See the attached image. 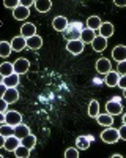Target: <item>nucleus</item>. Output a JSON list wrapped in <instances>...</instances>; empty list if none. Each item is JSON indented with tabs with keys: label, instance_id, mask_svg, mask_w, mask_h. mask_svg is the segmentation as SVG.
Segmentation results:
<instances>
[{
	"label": "nucleus",
	"instance_id": "obj_3",
	"mask_svg": "<svg viewBox=\"0 0 126 158\" xmlns=\"http://www.w3.org/2000/svg\"><path fill=\"white\" fill-rule=\"evenodd\" d=\"M84 48H85V44L81 41V40H76V41H68V44H66V51L69 52V54H73V56L82 54Z\"/></svg>",
	"mask_w": 126,
	"mask_h": 158
},
{
	"label": "nucleus",
	"instance_id": "obj_33",
	"mask_svg": "<svg viewBox=\"0 0 126 158\" xmlns=\"http://www.w3.org/2000/svg\"><path fill=\"white\" fill-rule=\"evenodd\" d=\"M19 3H21V2H18V0H5V2H3L5 8H13V10H14Z\"/></svg>",
	"mask_w": 126,
	"mask_h": 158
},
{
	"label": "nucleus",
	"instance_id": "obj_28",
	"mask_svg": "<svg viewBox=\"0 0 126 158\" xmlns=\"http://www.w3.org/2000/svg\"><path fill=\"white\" fill-rule=\"evenodd\" d=\"M88 115L93 118H96L99 115V103L96 100H92L90 104H88Z\"/></svg>",
	"mask_w": 126,
	"mask_h": 158
},
{
	"label": "nucleus",
	"instance_id": "obj_14",
	"mask_svg": "<svg viewBox=\"0 0 126 158\" xmlns=\"http://www.w3.org/2000/svg\"><path fill=\"white\" fill-rule=\"evenodd\" d=\"M113 24L112 22H103L101 24V27H99V36H103V38H110L113 35Z\"/></svg>",
	"mask_w": 126,
	"mask_h": 158
},
{
	"label": "nucleus",
	"instance_id": "obj_4",
	"mask_svg": "<svg viewBox=\"0 0 126 158\" xmlns=\"http://www.w3.org/2000/svg\"><path fill=\"white\" fill-rule=\"evenodd\" d=\"M106 111H107V114H110V115H120L121 112H123V106L120 104V101L118 100H110V101H107V104H106Z\"/></svg>",
	"mask_w": 126,
	"mask_h": 158
},
{
	"label": "nucleus",
	"instance_id": "obj_32",
	"mask_svg": "<svg viewBox=\"0 0 126 158\" xmlns=\"http://www.w3.org/2000/svg\"><path fill=\"white\" fill-rule=\"evenodd\" d=\"M65 158H77L79 156V150L76 149V147H69L65 150V155H63Z\"/></svg>",
	"mask_w": 126,
	"mask_h": 158
},
{
	"label": "nucleus",
	"instance_id": "obj_39",
	"mask_svg": "<svg viewBox=\"0 0 126 158\" xmlns=\"http://www.w3.org/2000/svg\"><path fill=\"white\" fill-rule=\"evenodd\" d=\"M113 5L118 8H123V6H126V0H113Z\"/></svg>",
	"mask_w": 126,
	"mask_h": 158
},
{
	"label": "nucleus",
	"instance_id": "obj_11",
	"mask_svg": "<svg viewBox=\"0 0 126 158\" xmlns=\"http://www.w3.org/2000/svg\"><path fill=\"white\" fill-rule=\"evenodd\" d=\"M69 25V22H68V19L65 18V16H57V18H54V21H52V27L57 30V32H65L66 30V27Z\"/></svg>",
	"mask_w": 126,
	"mask_h": 158
},
{
	"label": "nucleus",
	"instance_id": "obj_8",
	"mask_svg": "<svg viewBox=\"0 0 126 158\" xmlns=\"http://www.w3.org/2000/svg\"><path fill=\"white\" fill-rule=\"evenodd\" d=\"M112 59L115 62H124L126 60V46L124 44H118L112 49Z\"/></svg>",
	"mask_w": 126,
	"mask_h": 158
},
{
	"label": "nucleus",
	"instance_id": "obj_20",
	"mask_svg": "<svg viewBox=\"0 0 126 158\" xmlns=\"http://www.w3.org/2000/svg\"><path fill=\"white\" fill-rule=\"evenodd\" d=\"M35 8H36L38 13H47L50 8H52V2H50V0H36Z\"/></svg>",
	"mask_w": 126,
	"mask_h": 158
},
{
	"label": "nucleus",
	"instance_id": "obj_42",
	"mask_svg": "<svg viewBox=\"0 0 126 158\" xmlns=\"http://www.w3.org/2000/svg\"><path fill=\"white\" fill-rule=\"evenodd\" d=\"M0 123H5V112H0Z\"/></svg>",
	"mask_w": 126,
	"mask_h": 158
},
{
	"label": "nucleus",
	"instance_id": "obj_24",
	"mask_svg": "<svg viewBox=\"0 0 126 158\" xmlns=\"http://www.w3.org/2000/svg\"><path fill=\"white\" fill-rule=\"evenodd\" d=\"M96 120H98L99 125H103V127H112V123H113V115H110V114H99V115L96 117Z\"/></svg>",
	"mask_w": 126,
	"mask_h": 158
},
{
	"label": "nucleus",
	"instance_id": "obj_35",
	"mask_svg": "<svg viewBox=\"0 0 126 158\" xmlns=\"http://www.w3.org/2000/svg\"><path fill=\"white\" fill-rule=\"evenodd\" d=\"M118 87H120L121 90H124V89H126V74L120 76V79H118Z\"/></svg>",
	"mask_w": 126,
	"mask_h": 158
},
{
	"label": "nucleus",
	"instance_id": "obj_5",
	"mask_svg": "<svg viewBox=\"0 0 126 158\" xmlns=\"http://www.w3.org/2000/svg\"><path fill=\"white\" fill-rule=\"evenodd\" d=\"M5 122L8 125H11V127H16V125L22 123V115L18 111H8L5 114Z\"/></svg>",
	"mask_w": 126,
	"mask_h": 158
},
{
	"label": "nucleus",
	"instance_id": "obj_37",
	"mask_svg": "<svg viewBox=\"0 0 126 158\" xmlns=\"http://www.w3.org/2000/svg\"><path fill=\"white\" fill-rule=\"evenodd\" d=\"M8 108V103L3 100V98H0V112H5Z\"/></svg>",
	"mask_w": 126,
	"mask_h": 158
},
{
	"label": "nucleus",
	"instance_id": "obj_25",
	"mask_svg": "<svg viewBox=\"0 0 126 158\" xmlns=\"http://www.w3.org/2000/svg\"><path fill=\"white\" fill-rule=\"evenodd\" d=\"M21 144H22V146H25V147H27V149H33L35 146H36V136L35 135H27V136H25V138H22L21 139Z\"/></svg>",
	"mask_w": 126,
	"mask_h": 158
},
{
	"label": "nucleus",
	"instance_id": "obj_36",
	"mask_svg": "<svg viewBox=\"0 0 126 158\" xmlns=\"http://www.w3.org/2000/svg\"><path fill=\"white\" fill-rule=\"evenodd\" d=\"M118 135H120V139L126 141V125H121L118 128Z\"/></svg>",
	"mask_w": 126,
	"mask_h": 158
},
{
	"label": "nucleus",
	"instance_id": "obj_10",
	"mask_svg": "<svg viewBox=\"0 0 126 158\" xmlns=\"http://www.w3.org/2000/svg\"><path fill=\"white\" fill-rule=\"evenodd\" d=\"M25 46H27L29 49H32V51H38L43 46V38L40 35H33V36L25 40Z\"/></svg>",
	"mask_w": 126,
	"mask_h": 158
},
{
	"label": "nucleus",
	"instance_id": "obj_7",
	"mask_svg": "<svg viewBox=\"0 0 126 158\" xmlns=\"http://www.w3.org/2000/svg\"><path fill=\"white\" fill-rule=\"evenodd\" d=\"M112 70V63L109 59H104V57H101L96 60V71L99 74H107L109 71Z\"/></svg>",
	"mask_w": 126,
	"mask_h": 158
},
{
	"label": "nucleus",
	"instance_id": "obj_2",
	"mask_svg": "<svg viewBox=\"0 0 126 158\" xmlns=\"http://www.w3.org/2000/svg\"><path fill=\"white\" fill-rule=\"evenodd\" d=\"M30 68V62L24 57H19L14 63H13V70H14L16 74H25Z\"/></svg>",
	"mask_w": 126,
	"mask_h": 158
},
{
	"label": "nucleus",
	"instance_id": "obj_26",
	"mask_svg": "<svg viewBox=\"0 0 126 158\" xmlns=\"http://www.w3.org/2000/svg\"><path fill=\"white\" fill-rule=\"evenodd\" d=\"M13 73H14V70H13V63L3 62L2 65H0V76L2 77H6V76H10Z\"/></svg>",
	"mask_w": 126,
	"mask_h": 158
},
{
	"label": "nucleus",
	"instance_id": "obj_6",
	"mask_svg": "<svg viewBox=\"0 0 126 158\" xmlns=\"http://www.w3.org/2000/svg\"><path fill=\"white\" fill-rule=\"evenodd\" d=\"M13 16H14L16 21H25L30 16V8H25L24 5H18L14 10H13Z\"/></svg>",
	"mask_w": 126,
	"mask_h": 158
},
{
	"label": "nucleus",
	"instance_id": "obj_38",
	"mask_svg": "<svg viewBox=\"0 0 126 158\" xmlns=\"http://www.w3.org/2000/svg\"><path fill=\"white\" fill-rule=\"evenodd\" d=\"M21 5H24L25 8H30L32 5H35L33 0H21Z\"/></svg>",
	"mask_w": 126,
	"mask_h": 158
},
{
	"label": "nucleus",
	"instance_id": "obj_15",
	"mask_svg": "<svg viewBox=\"0 0 126 158\" xmlns=\"http://www.w3.org/2000/svg\"><path fill=\"white\" fill-rule=\"evenodd\" d=\"M3 100L8 103V104H13V103H16L19 100V92L14 89V87H10L6 89L5 92V95H3Z\"/></svg>",
	"mask_w": 126,
	"mask_h": 158
},
{
	"label": "nucleus",
	"instance_id": "obj_13",
	"mask_svg": "<svg viewBox=\"0 0 126 158\" xmlns=\"http://www.w3.org/2000/svg\"><path fill=\"white\" fill-rule=\"evenodd\" d=\"M36 35V25L32 24V22H25L22 27H21V36H24L25 40Z\"/></svg>",
	"mask_w": 126,
	"mask_h": 158
},
{
	"label": "nucleus",
	"instance_id": "obj_9",
	"mask_svg": "<svg viewBox=\"0 0 126 158\" xmlns=\"http://www.w3.org/2000/svg\"><path fill=\"white\" fill-rule=\"evenodd\" d=\"M19 146H21V139L16 138L14 135L5 138V146H3V149H5L6 152H14Z\"/></svg>",
	"mask_w": 126,
	"mask_h": 158
},
{
	"label": "nucleus",
	"instance_id": "obj_22",
	"mask_svg": "<svg viewBox=\"0 0 126 158\" xmlns=\"http://www.w3.org/2000/svg\"><path fill=\"white\" fill-rule=\"evenodd\" d=\"M25 48V38L24 36H14L13 38V41H11V49L13 51H16V52H21L22 49Z\"/></svg>",
	"mask_w": 126,
	"mask_h": 158
},
{
	"label": "nucleus",
	"instance_id": "obj_27",
	"mask_svg": "<svg viewBox=\"0 0 126 158\" xmlns=\"http://www.w3.org/2000/svg\"><path fill=\"white\" fill-rule=\"evenodd\" d=\"M11 52H13V49H11V43L10 41H0V57L6 59Z\"/></svg>",
	"mask_w": 126,
	"mask_h": 158
},
{
	"label": "nucleus",
	"instance_id": "obj_1",
	"mask_svg": "<svg viewBox=\"0 0 126 158\" xmlns=\"http://www.w3.org/2000/svg\"><path fill=\"white\" fill-rule=\"evenodd\" d=\"M101 139L106 144H115L120 139L118 135V128H113V127H106V130L101 131Z\"/></svg>",
	"mask_w": 126,
	"mask_h": 158
},
{
	"label": "nucleus",
	"instance_id": "obj_23",
	"mask_svg": "<svg viewBox=\"0 0 126 158\" xmlns=\"http://www.w3.org/2000/svg\"><path fill=\"white\" fill-rule=\"evenodd\" d=\"M101 18L99 16H90L87 19V29H90V30H99V27H101Z\"/></svg>",
	"mask_w": 126,
	"mask_h": 158
},
{
	"label": "nucleus",
	"instance_id": "obj_12",
	"mask_svg": "<svg viewBox=\"0 0 126 158\" xmlns=\"http://www.w3.org/2000/svg\"><path fill=\"white\" fill-rule=\"evenodd\" d=\"M63 36H65L68 41H76V40H81V30L76 27V25H73V27H66V30L63 32Z\"/></svg>",
	"mask_w": 126,
	"mask_h": 158
},
{
	"label": "nucleus",
	"instance_id": "obj_41",
	"mask_svg": "<svg viewBox=\"0 0 126 158\" xmlns=\"http://www.w3.org/2000/svg\"><path fill=\"white\" fill-rule=\"evenodd\" d=\"M5 146V136H2V135H0V149H2Z\"/></svg>",
	"mask_w": 126,
	"mask_h": 158
},
{
	"label": "nucleus",
	"instance_id": "obj_18",
	"mask_svg": "<svg viewBox=\"0 0 126 158\" xmlns=\"http://www.w3.org/2000/svg\"><path fill=\"white\" fill-rule=\"evenodd\" d=\"M95 38H96L95 30H90V29H84V30H81V41H82L84 44H88V43L92 44V41H93Z\"/></svg>",
	"mask_w": 126,
	"mask_h": 158
},
{
	"label": "nucleus",
	"instance_id": "obj_46",
	"mask_svg": "<svg viewBox=\"0 0 126 158\" xmlns=\"http://www.w3.org/2000/svg\"><path fill=\"white\" fill-rule=\"evenodd\" d=\"M0 158H3V155H0Z\"/></svg>",
	"mask_w": 126,
	"mask_h": 158
},
{
	"label": "nucleus",
	"instance_id": "obj_40",
	"mask_svg": "<svg viewBox=\"0 0 126 158\" xmlns=\"http://www.w3.org/2000/svg\"><path fill=\"white\" fill-rule=\"evenodd\" d=\"M6 85L5 84H0V98H3V95H5V92H6Z\"/></svg>",
	"mask_w": 126,
	"mask_h": 158
},
{
	"label": "nucleus",
	"instance_id": "obj_17",
	"mask_svg": "<svg viewBox=\"0 0 126 158\" xmlns=\"http://www.w3.org/2000/svg\"><path fill=\"white\" fill-rule=\"evenodd\" d=\"M118 79H120V74H118L117 71H112V70H110V71L106 74L104 82H106L107 87H117V85H118Z\"/></svg>",
	"mask_w": 126,
	"mask_h": 158
},
{
	"label": "nucleus",
	"instance_id": "obj_34",
	"mask_svg": "<svg viewBox=\"0 0 126 158\" xmlns=\"http://www.w3.org/2000/svg\"><path fill=\"white\" fill-rule=\"evenodd\" d=\"M117 73H118L120 76L126 74V60H124V62H120V63H118V67H117Z\"/></svg>",
	"mask_w": 126,
	"mask_h": 158
},
{
	"label": "nucleus",
	"instance_id": "obj_19",
	"mask_svg": "<svg viewBox=\"0 0 126 158\" xmlns=\"http://www.w3.org/2000/svg\"><path fill=\"white\" fill-rule=\"evenodd\" d=\"M2 84H5L8 89H10V87H14V89H16V87L19 85V74L13 73V74L3 77V79H2Z\"/></svg>",
	"mask_w": 126,
	"mask_h": 158
},
{
	"label": "nucleus",
	"instance_id": "obj_45",
	"mask_svg": "<svg viewBox=\"0 0 126 158\" xmlns=\"http://www.w3.org/2000/svg\"><path fill=\"white\" fill-rule=\"evenodd\" d=\"M123 97H124V98H126V89H124V90H123Z\"/></svg>",
	"mask_w": 126,
	"mask_h": 158
},
{
	"label": "nucleus",
	"instance_id": "obj_31",
	"mask_svg": "<svg viewBox=\"0 0 126 158\" xmlns=\"http://www.w3.org/2000/svg\"><path fill=\"white\" fill-rule=\"evenodd\" d=\"M13 153H14V156H18V158H29L30 156V149H27L25 146H22V144H21V146Z\"/></svg>",
	"mask_w": 126,
	"mask_h": 158
},
{
	"label": "nucleus",
	"instance_id": "obj_21",
	"mask_svg": "<svg viewBox=\"0 0 126 158\" xmlns=\"http://www.w3.org/2000/svg\"><path fill=\"white\" fill-rule=\"evenodd\" d=\"M27 135H30V128L25 125V123H19V125L14 127V136L16 138L22 139V138H25Z\"/></svg>",
	"mask_w": 126,
	"mask_h": 158
},
{
	"label": "nucleus",
	"instance_id": "obj_43",
	"mask_svg": "<svg viewBox=\"0 0 126 158\" xmlns=\"http://www.w3.org/2000/svg\"><path fill=\"white\" fill-rule=\"evenodd\" d=\"M110 158H121V155H118V153H112Z\"/></svg>",
	"mask_w": 126,
	"mask_h": 158
},
{
	"label": "nucleus",
	"instance_id": "obj_30",
	"mask_svg": "<svg viewBox=\"0 0 126 158\" xmlns=\"http://www.w3.org/2000/svg\"><path fill=\"white\" fill-rule=\"evenodd\" d=\"M0 135L5 136V138L13 136V135H14V127L8 125L6 122H5V123H0Z\"/></svg>",
	"mask_w": 126,
	"mask_h": 158
},
{
	"label": "nucleus",
	"instance_id": "obj_44",
	"mask_svg": "<svg viewBox=\"0 0 126 158\" xmlns=\"http://www.w3.org/2000/svg\"><path fill=\"white\" fill-rule=\"evenodd\" d=\"M123 125H126V112L123 114Z\"/></svg>",
	"mask_w": 126,
	"mask_h": 158
},
{
	"label": "nucleus",
	"instance_id": "obj_16",
	"mask_svg": "<svg viewBox=\"0 0 126 158\" xmlns=\"http://www.w3.org/2000/svg\"><path fill=\"white\" fill-rule=\"evenodd\" d=\"M92 48H93V51H96V52H103V51L107 48V40L98 35L93 41H92Z\"/></svg>",
	"mask_w": 126,
	"mask_h": 158
},
{
	"label": "nucleus",
	"instance_id": "obj_47",
	"mask_svg": "<svg viewBox=\"0 0 126 158\" xmlns=\"http://www.w3.org/2000/svg\"><path fill=\"white\" fill-rule=\"evenodd\" d=\"M0 84H2V79H0Z\"/></svg>",
	"mask_w": 126,
	"mask_h": 158
},
{
	"label": "nucleus",
	"instance_id": "obj_29",
	"mask_svg": "<svg viewBox=\"0 0 126 158\" xmlns=\"http://www.w3.org/2000/svg\"><path fill=\"white\" fill-rule=\"evenodd\" d=\"M76 146H77V149L87 150L88 147H90V138L88 136H79L77 139H76Z\"/></svg>",
	"mask_w": 126,
	"mask_h": 158
}]
</instances>
